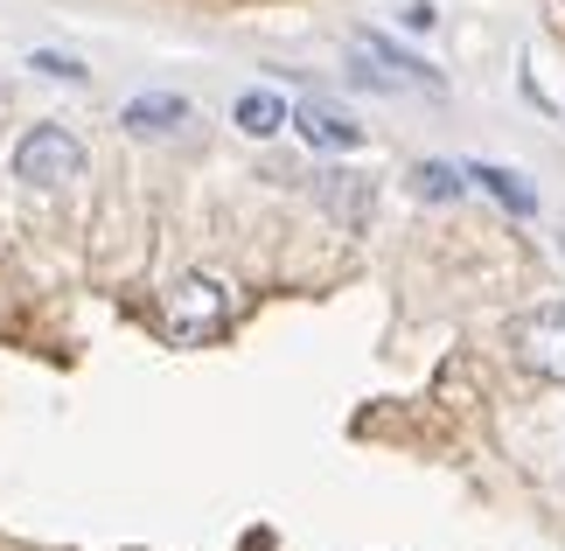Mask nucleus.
<instances>
[{
	"label": "nucleus",
	"mask_w": 565,
	"mask_h": 551,
	"mask_svg": "<svg viewBox=\"0 0 565 551\" xmlns=\"http://www.w3.org/2000/svg\"><path fill=\"white\" fill-rule=\"evenodd\" d=\"M161 315H168V336L175 342H216L231 328V286L210 279V273H189V279L168 286Z\"/></svg>",
	"instance_id": "1"
},
{
	"label": "nucleus",
	"mask_w": 565,
	"mask_h": 551,
	"mask_svg": "<svg viewBox=\"0 0 565 551\" xmlns=\"http://www.w3.org/2000/svg\"><path fill=\"white\" fill-rule=\"evenodd\" d=\"M510 349H516V363L537 370L545 384H565V307H537V315H524L510 328Z\"/></svg>",
	"instance_id": "2"
},
{
	"label": "nucleus",
	"mask_w": 565,
	"mask_h": 551,
	"mask_svg": "<svg viewBox=\"0 0 565 551\" xmlns=\"http://www.w3.org/2000/svg\"><path fill=\"white\" fill-rule=\"evenodd\" d=\"M14 174L21 182L56 189V182H71V174H84V147L63 134V126H35V134L14 147Z\"/></svg>",
	"instance_id": "3"
},
{
	"label": "nucleus",
	"mask_w": 565,
	"mask_h": 551,
	"mask_svg": "<svg viewBox=\"0 0 565 551\" xmlns=\"http://www.w3.org/2000/svg\"><path fill=\"white\" fill-rule=\"evenodd\" d=\"M371 203H377V189L363 182V174H321V210L335 216L342 231H371Z\"/></svg>",
	"instance_id": "4"
},
{
	"label": "nucleus",
	"mask_w": 565,
	"mask_h": 551,
	"mask_svg": "<svg viewBox=\"0 0 565 551\" xmlns=\"http://www.w3.org/2000/svg\"><path fill=\"white\" fill-rule=\"evenodd\" d=\"M294 126H300V140L308 147H335V153H350V147H363V126L350 119V113H335V105H321V98H308L294 113Z\"/></svg>",
	"instance_id": "5"
},
{
	"label": "nucleus",
	"mask_w": 565,
	"mask_h": 551,
	"mask_svg": "<svg viewBox=\"0 0 565 551\" xmlns=\"http://www.w3.org/2000/svg\"><path fill=\"white\" fill-rule=\"evenodd\" d=\"M182 119H189V98H175V92H147V98H134L119 113L126 134H175Z\"/></svg>",
	"instance_id": "6"
},
{
	"label": "nucleus",
	"mask_w": 565,
	"mask_h": 551,
	"mask_svg": "<svg viewBox=\"0 0 565 551\" xmlns=\"http://www.w3.org/2000/svg\"><path fill=\"white\" fill-rule=\"evenodd\" d=\"M468 174H475V182H482V189H489V195H495L503 210H516V216H531V210H537V195H531V182H524L516 168H495V161H468Z\"/></svg>",
	"instance_id": "7"
},
{
	"label": "nucleus",
	"mask_w": 565,
	"mask_h": 551,
	"mask_svg": "<svg viewBox=\"0 0 565 551\" xmlns=\"http://www.w3.org/2000/svg\"><path fill=\"white\" fill-rule=\"evenodd\" d=\"M363 50H371L377 63H391V77H405V84H426V92H440V71L433 63H419L412 50H398V42H384V35H356Z\"/></svg>",
	"instance_id": "8"
},
{
	"label": "nucleus",
	"mask_w": 565,
	"mask_h": 551,
	"mask_svg": "<svg viewBox=\"0 0 565 551\" xmlns=\"http://www.w3.org/2000/svg\"><path fill=\"white\" fill-rule=\"evenodd\" d=\"M231 119L245 126L252 140H266V134H279V126H287L294 113H287V105H279L273 92H245V98H237V113H231Z\"/></svg>",
	"instance_id": "9"
},
{
	"label": "nucleus",
	"mask_w": 565,
	"mask_h": 551,
	"mask_svg": "<svg viewBox=\"0 0 565 551\" xmlns=\"http://www.w3.org/2000/svg\"><path fill=\"white\" fill-rule=\"evenodd\" d=\"M412 189H419L426 203H454V195L468 189V168H447V161H419V168H412Z\"/></svg>",
	"instance_id": "10"
},
{
	"label": "nucleus",
	"mask_w": 565,
	"mask_h": 551,
	"mask_svg": "<svg viewBox=\"0 0 565 551\" xmlns=\"http://www.w3.org/2000/svg\"><path fill=\"white\" fill-rule=\"evenodd\" d=\"M29 63H35L42 77H56V84H84V63H77V56H63V50H35Z\"/></svg>",
	"instance_id": "11"
}]
</instances>
